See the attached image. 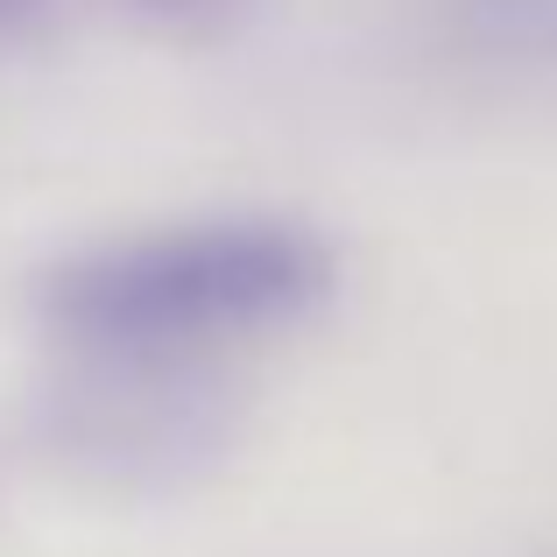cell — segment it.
Returning <instances> with one entry per match:
<instances>
[{
  "instance_id": "3957f363",
  "label": "cell",
  "mask_w": 557,
  "mask_h": 557,
  "mask_svg": "<svg viewBox=\"0 0 557 557\" xmlns=\"http://www.w3.org/2000/svg\"><path fill=\"white\" fill-rule=\"evenodd\" d=\"M113 8H121L141 36L205 50V42H233L261 8H269V0H113Z\"/></svg>"
},
{
  "instance_id": "277c9868",
  "label": "cell",
  "mask_w": 557,
  "mask_h": 557,
  "mask_svg": "<svg viewBox=\"0 0 557 557\" xmlns=\"http://www.w3.org/2000/svg\"><path fill=\"white\" fill-rule=\"evenodd\" d=\"M57 8H64V0H0V50H8V42H36L42 28L57 22Z\"/></svg>"
},
{
  "instance_id": "7a4b0ae2",
  "label": "cell",
  "mask_w": 557,
  "mask_h": 557,
  "mask_svg": "<svg viewBox=\"0 0 557 557\" xmlns=\"http://www.w3.org/2000/svg\"><path fill=\"white\" fill-rule=\"evenodd\" d=\"M240 374L36 354L22 431L64 487L92 502H184L240 451Z\"/></svg>"
},
{
  "instance_id": "6da1fadb",
  "label": "cell",
  "mask_w": 557,
  "mask_h": 557,
  "mask_svg": "<svg viewBox=\"0 0 557 557\" xmlns=\"http://www.w3.org/2000/svg\"><path fill=\"white\" fill-rule=\"evenodd\" d=\"M339 297V247L289 205H205L57 247L28 275V339L71 360L240 374Z\"/></svg>"
}]
</instances>
